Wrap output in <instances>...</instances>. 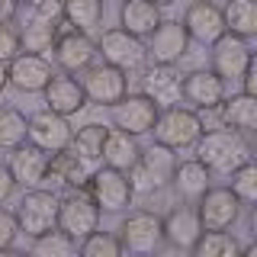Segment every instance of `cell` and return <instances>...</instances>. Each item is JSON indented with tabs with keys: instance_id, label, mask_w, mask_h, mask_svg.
<instances>
[{
	"instance_id": "cell-1",
	"label": "cell",
	"mask_w": 257,
	"mask_h": 257,
	"mask_svg": "<svg viewBox=\"0 0 257 257\" xmlns=\"http://www.w3.org/2000/svg\"><path fill=\"white\" fill-rule=\"evenodd\" d=\"M196 161H203L209 174H231L238 164H244L251 158V148H247L244 135L235 132L228 125L219 128H203V135L196 139Z\"/></svg>"
},
{
	"instance_id": "cell-2",
	"label": "cell",
	"mask_w": 257,
	"mask_h": 257,
	"mask_svg": "<svg viewBox=\"0 0 257 257\" xmlns=\"http://www.w3.org/2000/svg\"><path fill=\"white\" fill-rule=\"evenodd\" d=\"M174 167H177V151L174 148H164V145L155 142L151 148L139 151V161L125 171L128 187H132L135 196L151 193V190H158V187H171Z\"/></svg>"
},
{
	"instance_id": "cell-3",
	"label": "cell",
	"mask_w": 257,
	"mask_h": 257,
	"mask_svg": "<svg viewBox=\"0 0 257 257\" xmlns=\"http://www.w3.org/2000/svg\"><path fill=\"white\" fill-rule=\"evenodd\" d=\"M151 135H155V142L164 145V148L187 151V148L196 145L199 135H203V122H199V116L193 109L171 103L167 109L158 112L155 125H151Z\"/></svg>"
},
{
	"instance_id": "cell-4",
	"label": "cell",
	"mask_w": 257,
	"mask_h": 257,
	"mask_svg": "<svg viewBox=\"0 0 257 257\" xmlns=\"http://www.w3.org/2000/svg\"><path fill=\"white\" fill-rule=\"evenodd\" d=\"M96 55H100L106 64L125 71V74H139V71L148 64V52H145L142 39L119 29H103V36L96 39Z\"/></svg>"
},
{
	"instance_id": "cell-5",
	"label": "cell",
	"mask_w": 257,
	"mask_h": 257,
	"mask_svg": "<svg viewBox=\"0 0 257 257\" xmlns=\"http://www.w3.org/2000/svg\"><path fill=\"white\" fill-rule=\"evenodd\" d=\"M16 225L26 238H36L42 231L55 228L58 222V196L52 190H39V187H26V193L16 203Z\"/></svg>"
},
{
	"instance_id": "cell-6",
	"label": "cell",
	"mask_w": 257,
	"mask_h": 257,
	"mask_svg": "<svg viewBox=\"0 0 257 257\" xmlns=\"http://www.w3.org/2000/svg\"><path fill=\"white\" fill-rule=\"evenodd\" d=\"M80 87H84V96L87 103H96V106H112V103H119L122 96L128 93V74L119 68H112V64L100 61V64H87L84 71H80Z\"/></svg>"
},
{
	"instance_id": "cell-7",
	"label": "cell",
	"mask_w": 257,
	"mask_h": 257,
	"mask_svg": "<svg viewBox=\"0 0 257 257\" xmlns=\"http://www.w3.org/2000/svg\"><path fill=\"white\" fill-rule=\"evenodd\" d=\"M122 251L128 254H155L161 244H164V235H161V215L148 212V209H139V212H128L122 222H119L116 231Z\"/></svg>"
},
{
	"instance_id": "cell-8",
	"label": "cell",
	"mask_w": 257,
	"mask_h": 257,
	"mask_svg": "<svg viewBox=\"0 0 257 257\" xmlns=\"http://www.w3.org/2000/svg\"><path fill=\"white\" fill-rule=\"evenodd\" d=\"M87 190H90V199L100 206V212H122L135 199L125 171H116V167H106V164H100L90 174Z\"/></svg>"
},
{
	"instance_id": "cell-9",
	"label": "cell",
	"mask_w": 257,
	"mask_h": 257,
	"mask_svg": "<svg viewBox=\"0 0 257 257\" xmlns=\"http://www.w3.org/2000/svg\"><path fill=\"white\" fill-rule=\"evenodd\" d=\"M196 215L203 231H225L238 222L241 203L228 187H206V193L196 199Z\"/></svg>"
},
{
	"instance_id": "cell-10",
	"label": "cell",
	"mask_w": 257,
	"mask_h": 257,
	"mask_svg": "<svg viewBox=\"0 0 257 257\" xmlns=\"http://www.w3.org/2000/svg\"><path fill=\"white\" fill-rule=\"evenodd\" d=\"M58 225L61 231H68L71 238H84L100 225V206L90 199V193L71 190L68 196L58 199Z\"/></svg>"
},
{
	"instance_id": "cell-11",
	"label": "cell",
	"mask_w": 257,
	"mask_h": 257,
	"mask_svg": "<svg viewBox=\"0 0 257 257\" xmlns=\"http://www.w3.org/2000/svg\"><path fill=\"white\" fill-rule=\"evenodd\" d=\"M52 61L58 64L64 74H80L87 64H93L96 58V42L90 39V32H80V29H68L58 32L52 42Z\"/></svg>"
},
{
	"instance_id": "cell-12",
	"label": "cell",
	"mask_w": 257,
	"mask_h": 257,
	"mask_svg": "<svg viewBox=\"0 0 257 257\" xmlns=\"http://www.w3.org/2000/svg\"><path fill=\"white\" fill-rule=\"evenodd\" d=\"M109 112H112V125L139 139V135L151 132V125H155L161 106L151 100L148 93H125L119 103L109 106Z\"/></svg>"
},
{
	"instance_id": "cell-13",
	"label": "cell",
	"mask_w": 257,
	"mask_h": 257,
	"mask_svg": "<svg viewBox=\"0 0 257 257\" xmlns=\"http://www.w3.org/2000/svg\"><path fill=\"white\" fill-rule=\"evenodd\" d=\"M52 77H55V68L45 55L20 52L13 61H7V84L20 93H42Z\"/></svg>"
},
{
	"instance_id": "cell-14",
	"label": "cell",
	"mask_w": 257,
	"mask_h": 257,
	"mask_svg": "<svg viewBox=\"0 0 257 257\" xmlns=\"http://www.w3.org/2000/svg\"><path fill=\"white\" fill-rule=\"evenodd\" d=\"M148 61L158 64H180L190 55V36L180 20H161L148 36Z\"/></svg>"
},
{
	"instance_id": "cell-15",
	"label": "cell",
	"mask_w": 257,
	"mask_h": 257,
	"mask_svg": "<svg viewBox=\"0 0 257 257\" xmlns=\"http://www.w3.org/2000/svg\"><path fill=\"white\" fill-rule=\"evenodd\" d=\"M71 132H74V128H71L68 116H58V112H52L45 106V109H39V112L29 116L26 142L36 145V148H42V151H48V155H55V151L68 148Z\"/></svg>"
},
{
	"instance_id": "cell-16",
	"label": "cell",
	"mask_w": 257,
	"mask_h": 257,
	"mask_svg": "<svg viewBox=\"0 0 257 257\" xmlns=\"http://www.w3.org/2000/svg\"><path fill=\"white\" fill-rule=\"evenodd\" d=\"M183 29H187L190 42H199V45H212L215 39L225 32V16H222V7L212 4V0H196V4L187 7L183 13Z\"/></svg>"
},
{
	"instance_id": "cell-17",
	"label": "cell",
	"mask_w": 257,
	"mask_h": 257,
	"mask_svg": "<svg viewBox=\"0 0 257 257\" xmlns=\"http://www.w3.org/2000/svg\"><path fill=\"white\" fill-rule=\"evenodd\" d=\"M209 61H212V71L222 80H238L241 71L251 61V48H247L244 39L231 36V32H222L212 42V52H209Z\"/></svg>"
},
{
	"instance_id": "cell-18",
	"label": "cell",
	"mask_w": 257,
	"mask_h": 257,
	"mask_svg": "<svg viewBox=\"0 0 257 257\" xmlns=\"http://www.w3.org/2000/svg\"><path fill=\"white\" fill-rule=\"evenodd\" d=\"M203 225H199V215L193 206H171L164 215H161V235L164 241L174 247V251H190L193 241L199 238Z\"/></svg>"
},
{
	"instance_id": "cell-19",
	"label": "cell",
	"mask_w": 257,
	"mask_h": 257,
	"mask_svg": "<svg viewBox=\"0 0 257 257\" xmlns=\"http://www.w3.org/2000/svg\"><path fill=\"white\" fill-rule=\"evenodd\" d=\"M180 96L193 109L219 106L225 100V80L212 68L209 71H190V74H180Z\"/></svg>"
},
{
	"instance_id": "cell-20",
	"label": "cell",
	"mask_w": 257,
	"mask_h": 257,
	"mask_svg": "<svg viewBox=\"0 0 257 257\" xmlns=\"http://www.w3.org/2000/svg\"><path fill=\"white\" fill-rule=\"evenodd\" d=\"M48 151L36 148V145H16L10 148V164H7V171H10L13 183H20V187H39V183L48 177Z\"/></svg>"
},
{
	"instance_id": "cell-21",
	"label": "cell",
	"mask_w": 257,
	"mask_h": 257,
	"mask_svg": "<svg viewBox=\"0 0 257 257\" xmlns=\"http://www.w3.org/2000/svg\"><path fill=\"white\" fill-rule=\"evenodd\" d=\"M45 106L58 116H74L87 106V96H84V87H80L77 77L71 74H55L52 80L45 84Z\"/></svg>"
},
{
	"instance_id": "cell-22",
	"label": "cell",
	"mask_w": 257,
	"mask_h": 257,
	"mask_svg": "<svg viewBox=\"0 0 257 257\" xmlns=\"http://www.w3.org/2000/svg\"><path fill=\"white\" fill-rule=\"evenodd\" d=\"M142 74V93H148L151 100L158 103H177L180 100V74H177L174 64H145V68L139 71Z\"/></svg>"
},
{
	"instance_id": "cell-23",
	"label": "cell",
	"mask_w": 257,
	"mask_h": 257,
	"mask_svg": "<svg viewBox=\"0 0 257 257\" xmlns=\"http://www.w3.org/2000/svg\"><path fill=\"white\" fill-rule=\"evenodd\" d=\"M219 122L247 135L257 128V96L251 93H231L219 103Z\"/></svg>"
},
{
	"instance_id": "cell-24",
	"label": "cell",
	"mask_w": 257,
	"mask_h": 257,
	"mask_svg": "<svg viewBox=\"0 0 257 257\" xmlns=\"http://www.w3.org/2000/svg\"><path fill=\"white\" fill-rule=\"evenodd\" d=\"M206 187H209V171H206L203 161H196V158L177 161L174 177H171V190L177 196L187 199V203H196V199L206 193Z\"/></svg>"
},
{
	"instance_id": "cell-25",
	"label": "cell",
	"mask_w": 257,
	"mask_h": 257,
	"mask_svg": "<svg viewBox=\"0 0 257 257\" xmlns=\"http://www.w3.org/2000/svg\"><path fill=\"white\" fill-rule=\"evenodd\" d=\"M119 23H122L125 32H132V36H151L155 26L161 23V7L151 4V0H122V7H119Z\"/></svg>"
},
{
	"instance_id": "cell-26",
	"label": "cell",
	"mask_w": 257,
	"mask_h": 257,
	"mask_svg": "<svg viewBox=\"0 0 257 257\" xmlns=\"http://www.w3.org/2000/svg\"><path fill=\"white\" fill-rule=\"evenodd\" d=\"M139 142L135 135L122 132V128H106L103 135V164L116 167V171H128V167L139 161Z\"/></svg>"
},
{
	"instance_id": "cell-27",
	"label": "cell",
	"mask_w": 257,
	"mask_h": 257,
	"mask_svg": "<svg viewBox=\"0 0 257 257\" xmlns=\"http://www.w3.org/2000/svg\"><path fill=\"white\" fill-rule=\"evenodd\" d=\"M90 174H93V171H90V167H87L71 148H61V151H55V155L48 158V177L61 180L64 187H71V190H87Z\"/></svg>"
},
{
	"instance_id": "cell-28",
	"label": "cell",
	"mask_w": 257,
	"mask_h": 257,
	"mask_svg": "<svg viewBox=\"0 0 257 257\" xmlns=\"http://www.w3.org/2000/svg\"><path fill=\"white\" fill-rule=\"evenodd\" d=\"M103 135H106V128L96 125V122H87L84 128H77V132H71V142L68 148L74 151V155L84 161L90 171L103 164Z\"/></svg>"
},
{
	"instance_id": "cell-29",
	"label": "cell",
	"mask_w": 257,
	"mask_h": 257,
	"mask_svg": "<svg viewBox=\"0 0 257 257\" xmlns=\"http://www.w3.org/2000/svg\"><path fill=\"white\" fill-rule=\"evenodd\" d=\"M222 16H225V32L244 39V42L257 36V0H228Z\"/></svg>"
},
{
	"instance_id": "cell-30",
	"label": "cell",
	"mask_w": 257,
	"mask_h": 257,
	"mask_svg": "<svg viewBox=\"0 0 257 257\" xmlns=\"http://www.w3.org/2000/svg\"><path fill=\"white\" fill-rule=\"evenodd\" d=\"M103 4L106 0H61V16L71 29L93 32L103 23Z\"/></svg>"
},
{
	"instance_id": "cell-31",
	"label": "cell",
	"mask_w": 257,
	"mask_h": 257,
	"mask_svg": "<svg viewBox=\"0 0 257 257\" xmlns=\"http://www.w3.org/2000/svg\"><path fill=\"white\" fill-rule=\"evenodd\" d=\"M190 254L193 257H238L241 244H238L235 235H228V228L225 231H199V238L193 241Z\"/></svg>"
},
{
	"instance_id": "cell-32",
	"label": "cell",
	"mask_w": 257,
	"mask_h": 257,
	"mask_svg": "<svg viewBox=\"0 0 257 257\" xmlns=\"http://www.w3.org/2000/svg\"><path fill=\"white\" fill-rule=\"evenodd\" d=\"M55 36H58V23H48L42 20L39 13H32V20L20 29V45L26 52H36V55H45L52 48Z\"/></svg>"
},
{
	"instance_id": "cell-33",
	"label": "cell",
	"mask_w": 257,
	"mask_h": 257,
	"mask_svg": "<svg viewBox=\"0 0 257 257\" xmlns=\"http://www.w3.org/2000/svg\"><path fill=\"white\" fill-rule=\"evenodd\" d=\"M74 251H77V238H71L58 225L32 238V254H39V257H71Z\"/></svg>"
},
{
	"instance_id": "cell-34",
	"label": "cell",
	"mask_w": 257,
	"mask_h": 257,
	"mask_svg": "<svg viewBox=\"0 0 257 257\" xmlns=\"http://www.w3.org/2000/svg\"><path fill=\"white\" fill-rule=\"evenodd\" d=\"M26 112L16 106H0V148H16V145L26 142Z\"/></svg>"
},
{
	"instance_id": "cell-35",
	"label": "cell",
	"mask_w": 257,
	"mask_h": 257,
	"mask_svg": "<svg viewBox=\"0 0 257 257\" xmlns=\"http://www.w3.org/2000/svg\"><path fill=\"white\" fill-rule=\"evenodd\" d=\"M228 190L238 196L241 206H254L257 203V164H254L251 158L231 171V187Z\"/></svg>"
},
{
	"instance_id": "cell-36",
	"label": "cell",
	"mask_w": 257,
	"mask_h": 257,
	"mask_svg": "<svg viewBox=\"0 0 257 257\" xmlns=\"http://www.w3.org/2000/svg\"><path fill=\"white\" fill-rule=\"evenodd\" d=\"M77 251L84 257H119L122 254V244H119V238L112 235V231H90V235L80 238Z\"/></svg>"
},
{
	"instance_id": "cell-37",
	"label": "cell",
	"mask_w": 257,
	"mask_h": 257,
	"mask_svg": "<svg viewBox=\"0 0 257 257\" xmlns=\"http://www.w3.org/2000/svg\"><path fill=\"white\" fill-rule=\"evenodd\" d=\"M23 52L20 45V29H16L13 20H0V61H13L16 55Z\"/></svg>"
},
{
	"instance_id": "cell-38",
	"label": "cell",
	"mask_w": 257,
	"mask_h": 257,
	"mask_svg": "<svg viewBox=\"0 0 257 257\" xmlns=\"http://www.w3.org/2000/svg\"><path fill=\"white\" fill-rule=\"evenodd\" d=\"M16 235H20V225H16V215L10 209L0 206V251H10Z\"/></svg>"
},
{
	"instance_id": "cell-39",
	"label": "cell",
	"mask_w": 257,
	"mask_h": 257,
	"mask_svg": "<svg viewBox=\"0 0 257 257\" xmlns=\"http://www.w3.org/2000/svg\"><path fill=\"white\" fill-rule=\"evenodd\" d=\"M241 93H251L257 96V61H254V55H251V61H247V68L241 71Z\"/></svg>"
},
{
	"instance_id": "cell-40",
	"label": "cell",
	"mask_w": 257,
	"mask_h": 257,
	"mask_svg": "<svg viewBox=\"0 0 257 257\" xmlns=\"http://www.w3.org/2000/svg\"><path fill=\"white\" fill-rule=\"evenodd\" d=\"M36 13L42 16V20L48 23H61L64 16H61V0H42V4L36 7Z\"/></svg>"
},
{
	"instance_id": "cell-41",
	"label": "cell",
	"mask_w": 257,
	"mask_h": 257,
	"mask_svg": "<svg viewBox=\"0 0 257 257\" xmlns=\"http://www.w3.org/2000/svg\"><path fill=\"white\" fill-rule=\"evenodd\" d=\"M13 190H16V183H13V177H10V171H7V167L0 164V206H4L7 199L13 196Z\"/></svg>"
},
{
	"instance_id": "cell-42",
	"label": "cell",
	"mask_w": 257,
	"mask_h": 257,
	"mask_svg": "<svg viewBox=\"0 0 257 257\" xmlns=\"http://www.w3.org/2000/svg\"><path fill=\"white\" fill-rule=\"evenodd\" d=\"M16 10V0H0V20H10Z\"/></svg>"
},
{
	"instance_id": "cell-43",
	"label": "cell",
	"mask_w": 257,
	"mask_h": 257,
	"mask_svg": "<svg viewBox=\"0 0 257 257\" xmlns=\"http://www.w3.org/2000/svg\"><path fill=\"white\" fill-rule=\"evenodd\" d=\"M7 87H10V84H7V64H4V61H0V93H4V90H7Z\"/></svg>"
},
{
	"instance_id": "cell-44",
	"label": "cell",
	"mask_w": 257,
	"mask_h": 257,
	"mask_svg": "<svg viewBox=\"0 0 257 257\" xmlns=\"http://www.w3.org/2000/svg\"><path fill=\"white\" fill-rule=\"evenodd\" d=\"M16 4H20V7H32V10H36V7L42 4V0H16Z\"/></svg>"
},
{
	"instance_id": "cell-45",
	"label": "cell",
	"mask_w": 257,
	"mask_h": 257,
	"mask_svg": "<svg viewBox=\"0 0 257 257\" xmlns=\"http://www.w3.org/2000/svg\"><path fill=\"white\" fill-rule=\"evenodd\" d=\"M151 4H158V7H171V4H177V0H151Z\"/></svg>"
}]
</instances>
